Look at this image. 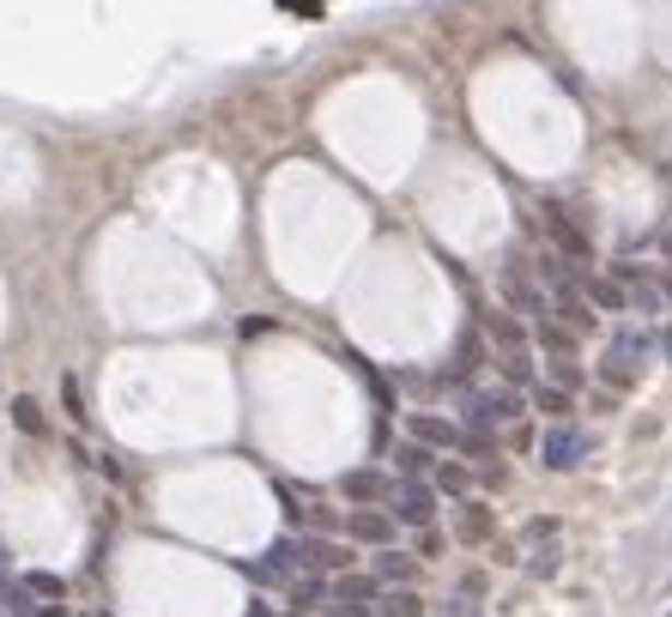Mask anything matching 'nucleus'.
<instances>
[{
	"label": "nucleus",
	"instance_id": "nucleus-1",
	"mask_svg": "<svg viewBox=\"0 0 672 617\" xmlns=\"http://www.w3.org/2000/svg\"><path fill=\"white\" fill-rule=\"evenodd\" d=\"M497 290H503V309H509V316H521V321H540L545 309H552L545 285L533 278V266H521V261H509L497 273Z\"/></svg>",
	"mask_w": 672,
	"mask_h": 617
},
{
	"label": "nucleus",
	"instance_id": "nucleus-2",
	"mask_svg": "<svg viewBox=\"0 0 672 617\" xmlns=\"http://www.w3.org/2000/svg\"><path fill=\"white\" fill-rule=\"evenodd\" d=\"M382 509L394 514V526H431L436 509H443V497H436L431 478H394V490H388Z\"/></svg>",
	"mask_w": 672,
	"mask_h": 617
},
{
	"label": "nucleus",
	"instance_id": "nucleus-3",
	"mask_svg": "<svg viewBox=\"0 0 672 617\" xmlns=\"http://www.w3.org/2000/svg\"><path fill=\"white\" fill-rule=\"evenodd\" d=\"M588 430H576V424H552V430L540 436V460L545 473H576L581 460H588Z\"/></svg>",
	"mask_w": 672,
	"mask_h": 617
},
{
	"label": "nucleus",
	"instance_id": "nucleus-4",
	"mask_svg": "<svg viewBox=\"0 0 672 617\" xmlns=\"http://www.w3.org/2000/svg\"><path fill=\"white\" fill-rule=\"evenodd\" d=\"M545 237H552V254H564L569 266H588V261H593V242H588V230H581V224L569 218L564 206H557V200H552V206H545Z\"/></svg>",
	"mask_w": 672,
	"mask_h": 617
},
{
	"label": "nucleus",
	"instance_id": "nucleus-5",
	"mask_svg": "<svg viewBox=\"0 0 672 617\" xmlns=\"http://www.w3.org/2000/svg\"><path fill=\"white\" fill-rule=\"evenodd\" d=\"M340 533L352 538L357 551H382V545H394V538H400V526H394V514H388V509H376V502H369V509L345 514Z\"/></svg>",
	"mask_w": 672,
	"mask_h": 617
},
{
	"label": "nucleus",
	"instance_id": "nucleus-6",
	"mask_svg": "<svg viewBox=\"0 0 672 617\" xmlns=\"http://www.w3.org/2000/svg\"><path fill=\"white\" fill-rule=\"evenodd\" d=\"M545 297H552V309H545V316H552V321H564V328L576 333V340H581V333H593V321H600V316L588 309V297H581V285H576V278L552 285Z\"/></svg>",
	"mask_w": 672,
	"mask_h": 617
},
{
	"label": "nucleus",
	"instance_id": "nucleus-7",
	"mask_svg": "<svg viewBox=\"0 0 672 617\" xmlns=\"http://www.w3.org/2000/svg\"><path fill=\"white\" fill-rule=\"evenodd\" d=\"M388 490H394V478H388L382 466H345V473H340V497L357 502V509H369V502L382 509Z\"/></svg>",
	"mask_w": 672,
	"mask_h": 617
},
{
	"label": "nucleus",
	"instance_id": "nucleus-8",
	"mask_svg": "<svg viewBox=\"0 0 672 617\" xmlns=\"http://www.w3.org/2000/svg\"><path fill=\"white\" fill-rule=\"evenodd\" d=\"M491 538H497V514H491V502L461 497V509H455V545L479 551V545H491Z\"/></svg>",
	"mask_w": 672,
	"mask_h": 617
},
{
	"label": "nucleus",
	"instance_id": "nucleus-9",
	"mask_svg": "<svg viewBox=\"0 0 672 617\" xmlns=\"http://www.w3.org/2000/svg\"><path fill=\"white\" fill-rule=\"evenodd\" d=\"M479 333H485L491 357H503V352H533V340H528V321H521V316H509V309H491V316L479 321Z\"/></svg>",
	"mask_w": 672,
	"mask_h": 617
},
{
	"label": "nucleus",
	"instance_id": "nucleus-10",
	"mask_svg": "<svg viewBox=\"0 0 672 617\" xmlns=\"http://www.w3.org/2000/svg\"><path fill=\"white\" fill-rule=\"evenodd\" d=\"M406 436H412V442H424V448H436V454H455V448H461V424L443 418V412H412Z\"/></svg>",
	"mask_w": 672,
	"mask_h": 617
},
{
	"label": "nucleus",
	"instance_id": "nucleus-11",
	"mask_svg": "<svg viewBox=\"0 0 672 617\" xmlns=\"http://www.w3.org/2000/svg\"><path fill=\"white\" fill-rule=\"evenodd\" d=\"M431 485H436V497L443 502H461V497H473V485H479V473L467 466V460H455V454H443L431 466Z\"/></svg>",
	"mask_w": 672,
	"mask_h": 617
},
{
	"label": "nucleus",
	"instance_id": "nucleus-12",
	"mask_svg": "<svg viewBox=\"0 0 672 617\" xmlns=\"http://www.w3.org/2000/svg\"><path fill=\"white\" fill-rule=\"evenodd\" d=\"M485 364H491V345H485V333H479V328H467L461 340H455V357H448V381H473Z\"/></svg>",
	"mask_w": 672,
	"mask_h": 617
},
{
	"label": "nucleus",
	"instance_id": "nucleus-13",
	"mask_svg": "<svg viewBox=\"0 0 672 617\" xmlns=\"http://www.w3.org/2000/svg\"><path fill=\"white\" fill-rule=\"evenodd\" d=\"M369 576L382 581V588H412V581H418V557H412V551H400V545H382V551H376V569H369Z\"/></svg>",
	"mask_w": 672,
	"mask_h": 617
},
{
	"label": "nucleus",
	"instance_id": "nucleus-14",
	"mask_svg": "<svg viewBox=\"0 0 672 617\" xmlns=\"http://www.w3.org/2000/svg\"><path fill=\"white\" fill-rule=\"evenodd\" d=\"M576 285H581V297H588V309H593V316H600V309H606V316H624V309H630V290H624L618 278L588 273V278H576Z\"/></svg>",
	"mask_w": 672,
	"mask_h": 617
},
{
	"label": "nucleus",
	"instance_id": "nucleus-15",
	"mask_svg": "<svg viewBox=\"0 0 672 617\" xmlns=\"http://www.w3.org/2000/svg\"><path fill=\"white\" fill-rule=\"evenodd\" d=\"M528 406L540 412V418H552V424H569L576 394H569V388H557V381H533V388H528Z\"/></svg>",
	"mask_w": 672,
	"mask_h": 617
},
{
	"label": "nucleus",
	"instance_id": "nucleus-16",
	"mask_svg": "<svg viewBox=\"0 0 672 617\" xmlns=\"http://www.w3.org/2000/svg\"><path fill=\"white\" fill-rule=\"evenodd\" d=\"M528 340H533V352H545V357H576V333H569L564 321H552V316L533 321Z\"/></svg>",
	"mask_w": 672,
	"mask_h": 617
},
{
	"label": "nucleus",
	"instance_id": "nucleus-17",
	"mask_svg": "<svg viewBox=\"0 0 672 617\" xmlns=\"http://www.w3.org/2000/svg\"><path fill=\"white\" fill-rule=\"evenodd\" d=\"M328 593L333 600H352V605H376L382 581L369 576V569H345V576H328Z\"/></svg>",
	"mask_w": 672,
	"mask_h": 617
},
{
	"label": "nucleus",
	"instance_id": "nucleus-18",
	"mask_svg": "<svg viewBox=\"0 0 672 617\" xmlns=\"http://www.w3.org/2000/svg\"><path fill=\"white\" fill-rule=\"evenodd\" d=\"M328 576H291V588H285V605L291 612H328Z\"/></svg>",
	"mask_w": 672,
	"mask_h": 617
},
{
	"label": "nucleus",
	"instance_id": "nucleus-19",
	"mask_svg": "<svg viewBox=\"0 0 672 617\" xmlns=\"http://www.w3.org/2000/svg\"><path fill=\"white\" fill-rule=\"evenodd\" d=\"M436 460H443L436 448H424V442H412V436H406V442L394 448V473H400V478H431Z\"/></svg>",
	"mask_w": 672,
	"mask_h": 617
},
{
	"label": "nucleus",
	"instance_id": "nucleus-20",
	"mask_svg": "<svg viewBox=\"0 0 672 617\" xmlns=\"http://www.w3.org/2000/svg\"><path fill=\"white\" fill-rule=\"evenodd\" d=\"M376 617H424L418 588H382L376 593Z\"/></svg>",
	"mask_w": 672,
	"mask_h": 617
},
{
	"label": "nucleus",
	"instance_id": "nucleus-21",
	"mask_svg": "<svg viewBox=\"0 0 672 617\" xmlns=\"http://www.w3.org/2000/svg\"><path fill=\"white\" fill-rule=\"evenodd\" d=\"M557 538H564V521H557V514H533V521H521L515 545H521V551H533V545H557Z\"/></svg>",
	"mask_w": 672,
	"mask_h": 617
},
{
	"label": "nucleus",
	"instance_id": "nucleus-22",
	"mask_svg": "<svg viewBox=\"0 0 672 617\" xmlns=\"http://www.w3.org/2000/svg\"><path fill=\"white\" fill-rule=\"evenodd\" d=\"M642 352H648V333H636V328H612V340H606V357H618V364H642Z\"/></svg>",
	"mask_w": 672,
	"mask_h": 617
},
{
	"label": "nucleus",
	"instance_id": "nucleus-23",
	"mask_svg": "<svg viewBox=\"0 0 672 617\" xmlns=\"http://www.w3.org/2000/svg\"><path fill=\"white\" fill-rule=\"evenodd\" d=\"M521 569H528V581H552L564 569V538L557 545H533V557H521Z\"/></svg>",
	"mask_w": 672,
	"mask_h": 617
},
{
	"label": "nucleus",
	"instance_id": "nucleus-24",
	"mask_svg": "<svg viewBox=\"0 0 672 617\" xmlns=\"http://www.w3.org/2000/svg\"><path fill=\"white\" fill-rule=\"evenodd\" d=\"M455 454H467V466H491L497 460V430H461Z\"/></svg>",
	"mask_w": 672,
	"mask_h": 617
},
{
	"label": "nucleus",
	"instance_id": "nucleus-25",
	"mask_svg": "<svg viewBox=\"0 0 672 617\" xmlns=\"http://www.w3.org/2000/svg\"><path fill=\"white\" fill-rule=\"evenodd\" d=\"M497 364H503V376H509V388H521V394L540 381V376H533V352H503Z\"/></svg>",
	"mask_w": 672,
	"mask_h": 617
},
{
	"label": "nucleus",
	"instance_id": "nucleus-26",
	"mask_svg": "<svg viewBox=\"0 0 672 617\" xmlns=\"http://www.w3.org/2000/svg\"><path fill=\"white\" fill-rule=\"evenodd\" d=\"M25 593H37L43 605H61V600H67V581L49 576V569H31V576H25Z\"/></svg>",
	"mask_w": 672,
	"mask_h": 617
},
{
	"label": "nucleus",
	"instance_id": "nucleus-27",
	"mask_svg": "<svg viewBox=\"0 0 672 617\" xmlns=\"http://www.w3.org/2000/svg\"><path fill=\"white\" fill-rule=\"evenodd\" d=\"M412 538H418V551H412V557H418V563H431V557H443L448 551V533H443V526H412Z\"/></svg>",
	"mask_w": 672,
	"mask_h": 617
},
{
	"label": "nucleus",
	"instance_id": "nucleus-28",
	"mask_svg": "<svg viewBox=\"0 0 672 617\" xmlns=\"http://www.w3.org/2000/svg\"><path fill=\"white\" fill-rule=\"evenodd\" d=\"M545 364H552V381H557V388H569V394H576V388H588V376H581L576 357H545Z\"/></svg>",
	"mask_w": 672,
	"mask_h": 617
},
{
	"label": "nucleus",
	"instance_id": "nucleus-29",
	"mask_svg": "<svg viewBox=\"0 0 672 617\" xmlns=\"http://www.w3.org/2000/svg\"><path fill=\"white\" fill-rule=\"evenodd\" d=\"M485 588H491V576H485V569H467V576H461V588H455V600H479V605H485Z\"/></svg>",
	"mask_w": 672,
	"mask_h": 617
},
{
	"label": "nucleus",
	"instance_id": "nucleus-30",
	"mask_svg": "<svg viewBox=\"0 0 672 617\" xmlns=\"http://www.w3.org/2000/svg\"><path fill=\"white\" fill-rule=\"evenodd\" d=\"M13 424H19V430H31V436H37V430H43V412H37V400H13Z\"/></svg>",
	"mask_w": 672,
	"mask_h": 617
},
{
	"label": "nucleus",
	"instance_id": "nucleus-31",
	"mask_svg": "<svg viewBox=\"0 0 672 617\" xmlns=\"http://www.w3.org/2000/svg\"><path fill=\"white\" fill-rule=\"evenodd\" d=\"M309 526H316V533H340L345 514H340V509H328V502H316V509H309Z\"/></svg>",
	"mask_w": 672,
	"mask_h": 617
},
{
	"label": "nucleus",
	"instance_id": "nucleus-32",
	"mask_svg": "<svg viewBox=\"0 0 672 617\" xmlns=\"http://www.w3.org/2000/svg\"><path fill=\"white\" fill-rule=\"evenodd\" d=\"M328 617H376V605H352V600H328Z\"/></svg>",
	"mask_w": 672,
	"mask_h": 617
},
{
	"label": "nucleus",
	"instance_id": "nucleus-33",
	"mask_svg": "<svg viewBox=\"0 0 672 617\" xmlns=\"http://www.w3.org/2000/svg\"><path fill=\"white\" fill-rule=\"evenodd\" d=\"M61 400H67V412H73V418H80V381H73V376L61 381Z\"/></svg>",
	"mask_w": 672,
	"mask_h": 617
},
{
	"label": "nucleus",
	"instance_id": "nucleus-34",
	"mask_svg": "<svg viewBox=\"0 0 672 617\" xmlns=\"http://www.w3.org/2000/svg\"><path fill=\"white\" fill-rule=\"evenodd\" d=\"M243 617H279V612H273V600H249V605H243Z\"/></svg>",
	"mask_w": 672,
	"mask_h": 617
},
{
	"label": "nucleus",
	"instance_id": "nucleus-35",
	"mask_svg": "<svg viewBox=\"0 0 672 617\" xmlns=\"http://www.w3.org/2000/svg\"><path fill=\"white\" fill-rule=\"evenodd\" d=\"M37 617H67V605H43V612Z\"/></svg>",
	"mask_w": 672,
	"mask_h": 617
},
{
	"label": "nucleus",
	"instance_id": "nucleus-36",
	"mask_svg": "<svg viewBox=\"0 0 672 617\" xmlns=\"http://www.w3.org/2000/svg\"><path fill=\"white\" fill-rule=\"evenodd\" d=\"M660 352H667V364H672V328H667V333H660Z\"/></svg>",
	"mask_w": 672,
	"mask_h": 617
},
{
	"label": "nucleus",
	"instance_id": "nucleus-37",
	"mask_svg": "<svg viewBox=\"0 0 672 617\" xmlns=\"http://www.w3.org/2000/svg\"><path fill=\"white\" fill-rule=\"evenodd\" d=\"M7 563H13V557H7V545H0V576H7Z\"/></svg>",
	"mask_w": 672,
	"mask_h": 617
},
{
	"label": "nucleus",
	"instance_id": "nucleus-38",
	"mask_svg": "<svg viewBox=\"0 0 672 617\" xmlns=\"http://www.w3.org/2000/svg\"><path fill=\"white\" fill-rule=\"evenodd\" d=\"M279 617H309V612H279Z\"/></svg>",
	"mask_w": 672,
	"mask_h": 617
},
{
	"label": "nucleus",
	"instance_id": "nucleus-39",
	"mask_svg": "<svg viewBox=\"0 0 672 617\" xmlns=\"http://www.w3.org/2000/svg\"><path fill=\"white\" fill-rule=\"evenodd\" d=\"M667 617H672V612H667Z\"/></svg>",
	"mask_w": 672,
	"mask_h": 617
}]
</instances>
